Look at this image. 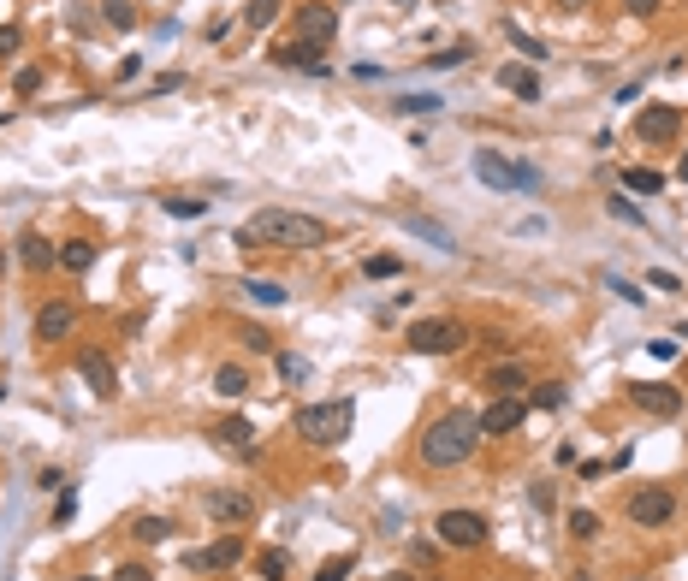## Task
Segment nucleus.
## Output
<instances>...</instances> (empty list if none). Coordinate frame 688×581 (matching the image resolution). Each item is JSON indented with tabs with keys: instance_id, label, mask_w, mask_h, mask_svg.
Listing matches in <instances>:
<instances>
[{
	"instance_id": "1",
	"label": "nucleus",
	"mask_w": 688,
	"mask_h": 581,
	"mask_svg": "<svg viewBox=\"0 0 688 581\" xmlns=\"http://www.w3.org/2000/svg\"><path fill=\"white\" fill-rule=\"evenodd\" d=\"M231 243L238 250H321V243H332V226L303 208H256L231 231Z\"/></svg>"
},
{
	"instance_id": "2",
	"label": "nucleus",
	"mask_w": 688,
	"mask_h": 581,
	"mask_svg": "<svg viewBox=\"0 0 688 581\" xmlns=\"http://www.w3.org/2000/svg\"><path fill=\"white\" fill-rule=\"evenodd\" d=\"M475 445H481V422H475L469 410H445L439 422L421 427V440H416V457L428 468H457L475 457Z\"/></svg>"
},
{
	"instance_id": "3",
	"label": "nucleus",
	"mask_w": 688,
	"mask_h": 581,
	"mask_svg": "<svg viewBox=\"0 0 688 581\" xmlns=\"http://www.w3.org/2000/svg\"><path fill=\"white\" fill-rule=\"evenodd\" d=\"M350 427H357V404L350 397H327V404H303L291 415V433L303 445H315V451H332V445L350 440Z\"/></svg>"
},
{
	"instance_id": "4",
	"label": "nucleus",
	"mask_w": 688,
	"mask_h": 581,
	"mask_svg": "<svg viewBox=\"0 0 688 581\" xmlns=\"http://www.w3.org/2000/svg\"><path fill=\"white\" fill-rule=\"evenodd\" d=\"M469 172H475L487 190H540V172H534L529 160L499 155V149H475V155H469Z\"/></svg>"
},
{
	"instance_id": "5",
	"label": "nucleus",
	"mask_w": 688,
	"mask_h": 581,
	"mask_svg": "<svg viewBox=\"0 0 688 581\" xmlns=\"http://www.w3.org/2000/svg\"><path fill=\"white\" fill-rule=\"evenodd\" d=\"M403 339H410L416 356H457L463 344H469V326L451 321V314H428V321H416Z\"/></svg>"
},
{
	"instance_id": "6",
	"label": "nucleus",
	"mask_w": 688,
	"mask_h": 581,
	"mask_svg": "<svg viewBox=\"0 0 688 581\" xmlns=\"http://www.w3.org/2000/svg\"><path fill=\"white\" fill-rule=\"evenodd\" d=\"M433 534H439V546H457V552H481L493 528H487V516H481V511H439Z\"/></svg>"
},
{
	"instance_id": "7",
	"label": "nucleus",
	"mask_w": 688,
	"mask_h": 581,
	"mask_svg": "<svg viewBox=\"0 0 688 581\" xmlns=\"http://www.w3.org/2000/svg\"><path fill=\"white\" fill-rule=\"evenodd\" d=\"M202 516L214 528H244L249 516H256V498L238 493V486H208V493H202Z\"/></svg>"
},
{
	"instance_id": "8",
	"label": "nucleus",
	"mask_w": 688,
	"mask_h": 581,
	"mask_svg": "<svg viewBox=\"0 0 688 581\" xmlns=\"http://www.w3.org/2000/svg\"><path fill=\"white\" fill-rule=\"evenodd\" d=\"M635 137H641L647 149H671V142L683 137V107H671V101L641 107V113H635Z\"/></svg>"
},
{
	"instance_id": "9",
	"label": "nucleus",
	"mask_w": 688,
	"mask_h": 581,
	"mask_svg": "<svg viewBox=\"0 0 688 581\" xmlns=\"http://www.w3.org/2000/svg\"><path fill=\"white\" fill-rule=\"evenodd\" d=\"M671 516H676V493H671V486L653 481V486H635V493H629V522L635 528H665Z\"/></svg>"
},
{
	"instance_id": "10",
	"label": "nucleus",
	"mask_w": 688,
	"mask_h": 581,
	"mask_svg": "<svg viewBox=\"0 0 688 581\" xmlns=\"http://www.w3.org/2000/svg\"><path fill=\"white\" fill-rule=\"evenodd\" d=\"M629 404L641 415H659V422L683 415V392H676V386H659V380H629Z\"/></svg>"
},
{
	"instance_id": "11",
	"label": "nucleus",
	"mask_w": 688,
	"mask_h": 581,
	"mask_svg": "<svg viewBox=\"0 0 688 581\" xmlns=\"http://www.w3.org/2000/svg\"><path fill=\"white\" fill-rule=\"evenodd\" d=\"M297 36L315 42V48H327L332 36H339V6H332V0H303L297 6Z\"/></svg>"
},
{
	"instance_id": "12",
	"label": "nucleus",
	"mask_w": 688,
	"mask_h": 581,
	"mask_svg": "<svg viewBox=\"0 0 688 581\" xmlns=\"http://www.w3.org/2000/svg\"><path fill=\"white\" fill-rule=\"evenodd\" d=\"M208 440H214L226 457H256V451H261V440H256V427H249V415H226V422H214V427H208Z\"/></svg>"
},
{
	"instance_id": "13",
	"label": "nucleus",
	"mask_w": 688,
	"mask_h": 581,
	"mask_svg": "<svg viewBox=\"0 0 688 581\" xmlns=\"http://www.w3.org/2000/svg\"><path fill=\"white\" fill-rule=\"evenodd\" d=\"M238 564H244V540H231V534L190 552V569H196V576H220V569H238Z\"/></svg>"
},
{
	"instance_id": "14",
	"label": "nucleus",
	"mask_w": 688,
	"mask_h": 581,
	"mask_svg": "<svg viewBox=\"0 0 688 581\" xmlns=\"http://www.w3.org/2000/svg\"><path fill=\"white\" fill-rule=\"evenodd\" d=\"M522 415H529V404H522V397H493L475 422H481V433H487V440H499V433H516V427H522Z\"/></svg>"
},
{
	"instance_id": "15",
	"label": "nucleus",
	"mask_w": 688,
	"mask_h": 581,
	"mask_svg": "<svg viewBox=\"0 0 688 581\" xmlns=\"http://www.w3.org/2000/svg\"><path fill=\"white\" fill-rule=\"evenodd\" d=\"M77 374L89 380V392H95V397H113V392H119V368H113L101 350H84V356H77Z\"/></svg>"
},
{
	"instance_id": "16",
	"label": "nucleus",
	"mask_w": 688,
	"mask_h": 581,
	"mask_svg": "<svg viewBox=\"0 0 688 581\" xmlns=\"http://www.w3.org/2000/svg\"><path fill=\"white\" fill-rule=\"evenodd\" d=\"M77 326V309L72 303H42V309H36V339H66V332H72Z\"/></svg>"
},
{
	"instance_id": "17",
	"label": "nucleus",
	"mask_w": 688,
	"mask_h": 581,
	"mask_svg": "<svg viewBox=\"0 0 688 581\" xmlns=\"http://www.w3.org/2000/svg\"><path fill=\"white\" fill-rule=\"evenodd\" d=\"M18 261H24L30 273H48V268H59V250L42 231H24V238H18Z\"/></svg>"
},
{
	"instance_id": "18",
	"label": "nucleus",
	"mask_w": 688,
	"mask_h": 581,
	"mask_svg": "<svg viewBox=\"0 0 688 581\" xmlns=\"http://www.w3.org/2000/svg\"><path fill=\"white\" fill-rule=\"evenodd\" d=\"M273 66H303V71H327L321 66V48L315 42H303V36H291V42L273 48Z\"/></svg>"
},
{
	"instance_id": "19",
	"label": "nucleus",
	"mask_w": 688,
	"mask_h": 581,
	"mask_svg": "<svg viewBox=\"0 0 688 581\" xmlns=\"http://www.w3.org/2000/svg\"><path fill=\"white\" fill-rule=\"evenodd\" d=\"M398 226H403V231H416V238H428L433 250H439V256H457V243H451V231H445L439 220H428V213H403Z\"/></svg>"
},
{
	"instance_id": "20",
	"label": "nucleus",
	"mask_w": 688,
	"mask_h": 581,
	"mask_svg": "<svg viewBox=\"0 0 688 581\" xmlns=\"http://www.w3.org/2000/svg\"><path fill=\"white\" fill-rule=\"evenodd\" d=\"M499 89H511V95H522V101H540V77H534V66H499Z\"/></svg>"
},
{
	"instance_id": "21",
	"label": "nucleus",
	"mask_w": 688,
	"mask_h": 581,
	"mask_svg": "<svg viewBox=\"0 0 688 581\" xmlns=\"http://www.w3.org/2000/svg\"><path fill=\"white\" fill-rule=\"evenodd\" d=\"M481 386H487L493 397H516L522 386H529V374L516 368V362H499V368H487V380H481Z\"/></svg>"
},
{
	"instance_id": "22",
	"label": "nucleus",
	"mask_w": 688,
	"mask_h": 581,
	"mask_svg": "<svg viewBox=\"0 0 688 581\" xmlns=\"http://www.w3.org/2000/svg\"><path fill=\"white\" fill-rule=\"evenodd\" d=\"M256 576H261V581H291V552H285V546H267V552H256Z\"/></svg>"
},
{
	"instance_id": "23",
	"label": "nucleus",
	"mask_w": 688,
	"mask_h": 581,
	"mask_svg": "<svg viewBox=\"0 0 688 581\" xmlns=\"http://www.w3.org/2000/svg\"><path fill=\"white\" fill-rule=\"evenodd\" d=\"M59 268H66V273H89V268H95V243H89V238L59 243Z\"/></svg>"
},
{
	"instance_id": "24",
	"label": "nucleus",
	"mask_w": 688,
	"mask_h": 581,
	"mask_svg": "<svg viewBox=\"0 0 688 581\" xmlns=\"http://www.w3.org/2000/svg\"><path fill=\"white\" fill-rule=\"evenodd\" d=\"M249 386H256V380H249V368H238V362L214 368V392H220V397H244Z\"/></svg>"
},
{
	"instance_id": "25",
	"label": "nucleus",
	"mask_w": 688,
	"mask_h": 581,
	"mask_svg": "<svg viewBox=\"0 0 688 581\" xmlns=\"http://www.w3.org/2000/svg\"><path fill=\"white\" fill-rule=\"evenodd\" d=\"M279 13H285V0H249V6H244V30H249V36H261Z\"/></svg>"
},
{
	"instance_id": "26",
	"label": "nucleus",
	"mask_w": 688,
	"mask_h": 581,
	"mask_svg": "<svg viewBox=\"0 0 688 581\" xmlns=\"http://www.w3.org/2000/svg\"><path fill=\"white\" fill-rule=\"evenodd\" d=\"M623 190H635V196H659V190H665V172H653V167H629V172H623Z\"/></svg>"
},
{
	"instance_id": "27",
	"label": "nucleus",
	"mask_w": 688,
	"mask_h": 581,
	"mask_svg": "<svg viewBox=\"0 0 688 581\" xmlns=\"http://www.w3.org/2000/svg\"><path fill=\"white\" fill-rule=\"evenodd\" d=\"M392 113L416 119V113H445V95H398L392 101Z\"/></svg>"
},
{
	"instance_id": "28",
	"label": "nucleus",
	"mask_w": 688,
	"mask_h": 581,
	"mask_svg": "<svg viewBox=\"0 0 688 581\" xmlns=\"http://www.w3.org/2000/svg\"><path fill=\"white\" fill-rule=\"evenodd\" d=\"M238 291H244V297H256V303H267V309H279V303H285V285H279V279H244Z\"/></svg>"
},
{
	"instance_id": "29",
	"label": "nucleus",
	"mask_w": 688,
	"mask_h": 581,
	"mask_svg": "<svg viewBox=\"0 0 688 581\" xmlns=\"http://www.w3.org/2000/svg\"><path fill=\"white\" fill-rule=\"evenodd\" d=\"M131 534L143 540V546H160V540H172V522H167V516H137Z\"/></svg>"
},
{
	"instance_id": "30",
	"label": "nucleus",
	"mask_w": 688,
	"mask_h": 581,
	"mask_svg": "<svg viewBox=\"0 0 688 581\" xmlns=\"http://www.w3.org/2000/svg\"><path fill=\"white\" fill-rule=\"evenodd\" d=\"M273 362H279V380H285V386H303V380H309V362H303V356L273 350Z\"/></svg>"
},
{
	"instance_id": "31",
	"label": "nucleus",
	"mask_w": 688,
	"mask_h": 581,
	"mask_svg": "<svg viewBox=\"0 0 688 581\" xmlns=\"http://www.w3.org/2000/svg\"><path fill=\"white\" fill-rule=\"evenodd\" d=\"M160 208H167L172 220H202V213H208V202H202V196H167Z\"/></svg>"
},
{
	"instance_id": "32",
	"label": "nucleus",
	"mask_w": 688,
	"mask_h": 581,
	"mask_svg": "<svg viewBox=\"0 0 688 581\" xmlns=\"http://www.w3.org/2000/svg\"><path fill=\"white\" fill-rule=\"evenodd\" d=\"M101 18L113 30H137V13H131V0H101Z\"/></svg>"
},
{
	"instance_id": "33",
	"label": "nucleus",
	"mask_w": 688,
	"mask_h": 581,
	"mask_svg": "<svg viewBox=\"0 0 688 581\" xmlns=\"http://www.w3.org/2000/svg\"><path fill=\"white\" fill-rule=\"evenodd\" d=\"M362 273H368V279H398L403 261L398 256H368V261H362Z\"/></svg>"
},
{
	"instance_id": "34",
	"label": "nucleus",
	"mask_w": 688,
	"mask_h": 581,
	"mask_svg": "<svg viewBox=\"0 0 688 581\" xmlns=\"http://www.w3.org/2000/svg\"><path fill=\"white\" fill-rule=\"evenodd\" d=\"M564 528H570L575 540H593V534H600V516H593V511H570V516H564Z\"/></svg>"
},
{
	"instance_id": "35",
	"label": "nucleus",
	"mask_w": 688,
	"mask_h": 581,
	"mask_svg": "<svg viewBox=\"0 0 688 581\" xmlns=\"http://www.w3.org/2000/svg\"><path fill=\"white\" fill-rule=\"evenodd\" d=\"M350 569H357V552H344V558H327V564L315 569V581H344Z\"/></svg>"
},
{
	"instance_id": "36",
	"label": "nucleus",
	"mask_w": 688,
	"mask_h": 581,
	"mask_svg": "<svg viewBox=\"0 0 688 581\" xmlns=\"http://www.w3.org/2000/svg\"><path fill=\"white\" fill-rule=\"evenodd\" d=\"M475 48L469 42H457V48H445V54H428V71H451V66H463Z\"/></svg>"
},
{
	"instance_id": "37",
	"label": "nucleus",
	"mask_w": 688,
	"mask_h": 581,
	"mask_svg": "<svg viewBox=\"0 0 688 581\" xmlns=\"http://www.w3.org/2000/svg\"><path fill=\"white\" fill-rule=\"evenodd\" d=\"M72 516H77V493H72V486H59V498H54V528H66Z\"/></svg>"
},
{
	"instance_id": "38",
	"label": "nucleus",
	"mask_w": 688,
	"mask_h": 581,
	"mask_svg": "<svg viewBox=\"0 0 688 581\" xmlns=\"http://www.w3.org/2000/svg\"><path fill=\"white\" fill-rule=\"evenodd\" d=\"M18 48H24V30H18V24H0V59H13Z\"/></svg>"
},
{
	"instance_id": "39",
	"label": "nucleus",
	"mask_w": 688,
	"mask_h": 581,
	"mask_svg": "<svg viewBox=\"0 0 688 581\" xmlns=\"http://www.w3.org/2000/svg\"><path fill=\"white\" fill-rule=\"evenodd\" d=\"M13 89H18V95H36V89H42V71H36V66H24V71L13 77Z\"/></svg>"
},
{
	"instance_id": "40",
	"label": "nucleus",
	"mask_w": 688,
	"mask_h": 581,
	"mask_svg": "<svg viewBox=\"0 0 688 581\" xmlns=\"http://www.w3.org/2000/svg\"><path fill=\"white\" fill-rule=\"evenodd\" d=\"M178 89H185V77H178V71H167V77H155V84H149V101H155V95H178Z\"/></svg>"
},
{
	"instance_id": "41",
	"label": "nucleus",
	"mask_w": 688,
	"mask_h": 581,
	"mask_svg": "<svg viewBox=\"0 0 688 581\" xmlns=\"http://www.w3.org/2000/svg\"><path fill=\"white\" fill-rule=\"evenodd\" d=\"M244 344H249V350H279L267 326H244Z\"/></svg>"
},
{
	"instance_id": "42",
	"label": "nucleus",
	"mask_w": 688,
	"mask_h": 581,
	"mask_svg": "<svg viewBox=\"0 0 688 581\" xmlns=\"http://www.w3.org/2000/svg\"><path fill=\"white\" fill-rule=\"evenodd\" d=\"M605 285H611V291H617L623 303H629V309H641V303H647V291H635L629 279H605Z\"/></svg>"
},
{
	"instance_id": "43",
	"label": "nucleus",
	"mask_w": 688,
	"mask_h": 581,
	"mask_svg": "<svg viewBox=\"0 0 688 581\" xmlns=\"http://www.w3.org/2000/svg\"><path fill=\"white\" fill-rule=\"evenodd\" d=\"M534 404H540V410H558V404H564V386H558V380L540 386V392H534Z\"/></svg>"
},
{
	"instance_id": "44",
	"label": "nucleus",
	"mask_w": 688,
	"mask_h": 581,
	"mask_svg": "<svg viewBox=\"0 0 688 581\" xmlns=\"http://www.w3.org/2000/svg\"><path fill=\"white\" fill-rule=\"evenodd\" d=\"M511 42H516V48H522V54H529V59H540V54H546V48H540V42H534L529 30H516V24H511Z\"/></svg>"
},
{
	"instance_id": "45",
	"label": "nucleus",
	"mask_w": 688,
	"mask_h": 581,
	"mask_svg": "<svg viewBox=\"0 0 688 581\" xmlns=\"http://www.w3.org/2000/svg\"><path fill=\"white\" fill-rule=\"evenodd\" d=\"M113 581H155V569H143V564H119Z\"/></svg>"
},
{
	"instance_id": "46",
	"label": "nucleus",
	"mask_w": 688,
	"mask_h": 581,
	"mask_svg": "<svg viewBox=\"0 0 688 581\" xmlns=\"http://www.w3.org/2000/svg\"><path fill=\"white\" fill-rule=\"evenodd\" d=\"M605 208H611L617 220H629V226H641V213H635V208H629V202H623V196H611V202H605Z\"/></svg>"
},
{
	"instance_id": "47",
	"label": "nucleus",
	"mask_w": 688,
	"mask_h": 581,
	"mask_svg": "<svg viewBox=\"0 0 688 581\" xmlns=\"http://www.w3.org/2000/svg\"><path fill=\"white\" fill-rule=\"evenodd\" d=\"M36 486H48V493H59V486H72V481H66L59 468H42V475H36Z\"/></svg>"
},
{
	"instance_id": "48",
	"label": "nucleus",
	"mask_w": 688,
	"mask_h": 581,
	"mask_svg": "<svg viewBox=\"0 0 688 581\" xmlns=\"http://www.w3.org/2000/svg\"><path fill=\"white\" fill-rule=\"evenodd\" d=\"M647 279L659 285V291H683V279H676V273H665V268H653V273H647Z\"/></svg>"
},
{
	"instance_id": "49",
	"label": "nucleus",
	"mask_w": 688,
	"mask_h": 581,
	"mask_svg": "<svg viewBox=\"0 0 688 581\" xmlns=\"http://www.w3.org/2000/svg\"><path fill=\"white\" fill-rule=\"evenodd\" d=\"M647 356H653V362H671L676 344H671V339H653V344H647Z\"/></svg>"
},
{
	"instance_id": "50",
	"label": "nucleus",
	"mask_w": 688,
	"mask_h": 581,
	"mask_svg": "<svg viewBox=\"0 0 688 581\" xmlns=\"http://www.w3.org/2000/svg\"><path fill=\"white\" fill-rule=\"evenodd\" d=\"M137 71H143V59H137V54H125V59H119V84H131Z\"/></svg>"
},
{
	"instance_id": "51",
	"label": "nucleus",
	"mask_w": 688,
	"mask_h": 581,
	"mask_svg": "<svg viewBox=\"0 0 688 581\" xmlns=\"http://www.w3.org/2000/svg\"><path fill=\"white\" fill-rule=\"evenodd\" d=\"M623 6H629L635 18H653V13H659V0H623Z\"/></svg>"
},
{
	"instance_id": "52",
	"label": "nucleus",
	"mask_w": 688,
	"mask_h": 581,
	"mask_svg": "<svg viewBox=\"0 0 688 581\" xmlns=\"http://www.w3.org/2000/svg\"><path fill=\"white\" fill-rule=\"evenodd\" d=\"M676 185H688V149L676 155Z\"/></svg>"
},
{
	"instance_id": "53",
	"label": "nucleus",
	"mask_w": 688,
	"mask_h": 581,
	"mask_svg": "<svg viewBox=\"0 0 688 581\" xmlns=\"http://www.w3.org/2000/svg\"><path fill=\"white\" fill-rule=\"evenodd\" d=\"M0 279H6V243H0Z\"/></svg>"
},
{
	"instance_id": "54",
	"label": "nucleus",
	"mask_w": 688,
	"mask_h": 581,
	"mask_svg": "<svg viewBox=\"0 0 688 581\" xmlns=\"http://www.w3.org/2000/svg\"><path fill=\"white\" fill-rule=\"evenodd\" d=\"M392 581H416V576H403V569H398V576H392Z\"/></svg>"
},
{
	"instance_id": "55",
	"label": "nucleus",
	"mask_w": 688,
	"mask_h": 581,
	"mask_svg": "<svg viewBox=\"0 0 688 581\" xmlns=\"http://www.w3.org/2000/svg\"><path fill=\"white\" fill-rule=\"evenodd\" d=\"M72 581H101V576H72Z\"/></svg>"
}]
</instances>
